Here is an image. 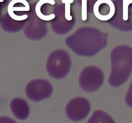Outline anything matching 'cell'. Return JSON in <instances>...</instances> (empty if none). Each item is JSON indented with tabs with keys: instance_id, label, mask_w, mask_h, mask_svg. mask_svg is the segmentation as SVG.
<instances>
[{
	"instance_id": "7a4b0ae2",
	"label": "cell",
	"mask_w": 132,
	"mask_h": 123,
	"mask_svg": "<svg viewBox=\"0 0 132 123\" xmlns=\"http://www.w3.org/2000/svg\"><path fill=\"white\" fill-rule=\"evenodd\" d=\"M111 73L108 83L117 87L125 83L132 73V48L119 46L111 53Z\"/></svg>"
},
{
	"instance_id": "5bb4252c",
	"label": "cell",
	"mask_w": 132,
	"mask_h": 123,
	"mask_svg": "<svg viewBox=\"0 0 132 123\" xmlns=\"http://www.w3.org/2000/svg\"><path fill=\"white\" fill-rule=\"evenodd\" d=\"M7 1L8 0H0V15H1V12L7 5ZM0 18H1V15H0Z\"/></svg>"
},
{
	"instance_id": "5b68a950",
	"label": "cell",
	"mask_w": 132,
	"mask_h": 123,
	"mask_svg": "<svg viewBox=\"0 0 132 123\" xmlns=\"http://www.w3.org/2000/svg\"><path fill=\"white\" fill-rule=\"evenodd\" d=\"M103 82L104 74L99 67H86L80 73L79 84L81 89L88 93H92L99 90Z\"/></svg>"
},
{
	"instance_id": "52a82bcc",
	"label": "cell",
	"mask_w": 132,
	"mask_h": 123,
	"mask_svg": "<svg viewBox=\"0 0 132 123\" xmlns=\"http://www.w3.org/2000/svg\"><path fill=\"white\" fill-rule=\"evenodd\" d=\"M25 93L28 99L34 102H38L52 96V86L45 79H34L27 85Z\"/></svg>"
},
{
	"instance_id": "8992f818",
	"label": "cell",
	"mask_w": 132,
	"mask_h": 123,
	"mask_svg": "<svg viewBox=\"0 0 132 123\" xmlns=\"http://www.w3.org/2000/svg\"><path fill=\"white\" fill-rule=\"evenodd\" d=\"M108 23L122 32L132 31V0H122L121 8H116L114 15Z\"/></svg>"
},
{
	"instance_id": "6da1fadb",
	"label": "cell",
	"mask_w": 132,
	"mask_h": 123,
	"mask_svg": "<svg viewBox=\"0 0 132 123\" xmlns=\"http://www.w3.org/2000/svg\"><path fill=\"white\" fill-rule=\"evenodd\" d=\"M65 42L75 53L81 56H92L106 47L108 37L96 28L84 27L67 37Z\"/></svg>"
},
{
	"instance_id": "ba28073f",
	"label": "cell",
	"mask_w": 132,
	"mask_h": 123,
	"mask_svg": "<svg viewBox=\"0 0 132 123\" xmlns=\"http://www.w3.org/2000/svg\"><path fill=\"white\" fill-rule=\"evenodd\" d=\"M23 32L29 39L34 40L41 39L45 37L48 32L46 22L38 17L35 11L33 13L30 12Z\"/></svg>"
},
{
	"instance_id": "4fadbf2b",
	"label": "cell",
	"mask_w": 132,
	"mask_h": 123,
	"mask_svg": "<svg viewBox=\"0 0 132 123\" xmlns=\"http://www.w3.org/2000/svg\"><path fill=\"white\" fill-rule=\"evenodd\" d=\"M125 102L128 106L132 108V82L125 96Z\"/></svg>"
},
{
	"instance_id": "9c48e42d",
	"label": "cell",
	"mask_w": 132,
	"mask_h": 123,
	"mask_svg": "<svg viewBox=\"0 0 132 123\" xmlns=\"http://www.w3.org/2000/svg\"><path fill=\"white\" fill-rule=\"evenodd\" d=\"M29 14L21 15L7 9V12L0 18V25L2 29L6 32H18L25 26Z\"/></svg>"
},
{
	"instance_id": "8fae6325",
	"label": "cell",
	"mask_w": 132,
	"mask_h": 123,
	"mask_svg": "<svg viewBox=\"0 0 132 123\" xmlns=\"http://www.w3.org/2000/svg\"><path fill=\"white\" fill-rule=\"evenodd\" d=\"M93 12L99 20L108 22L116 13V6L112 0H97L93 7Z\"/></svg>"
},
{
	"instance_id": "30bf717a",
	"label": "cell",
	"mask_w": 132,
	"mask_h": 123,
	"mask_svg": "<svg viewBox=\"0 0 132 123\" xmlns=\"http://www.w3.org/2000/svg\"><path fill=\"white\" fill-rule=\"evenodd\" d=\"M90 110V102L83 97L71 100L66 106V115L73 121H80L87 117Z\"/></svg>"
},
{
	"instance_id": "7c38bea8",
	"label": "cell",
	"mask_w": 132,
	"mask_h": 123,
	"mask_svg": "<svg viewBox=\"0 0 132 123\" xmlns=\"http://www.w3.org/2000/svg\"><path fill=\"white\" fill-rule=\"evenodd\" d=\"M10 109L14 116L19 120H25L29 115L28 105L21 98H15L11 101Z\"/></svg>"
},
{
	"instance_id": "3957f363",
	"label": "cell",
	"mask_w": 132,
	"mask_h": 123,
	"mask_svg": "<svg viewBox=\"0 0 132 123\" xmlns=\"http://www.w3.org/2000/svg\"><path fill=\"white\" fill-rule=\"evenodd\" d=\"M46 67L48 73L52 78L62 79L69 73L72 67V60L65 51L56 50L49 55Z\"/></svg>"
},
{
	"instance_id": "277c9868",
	"label": "cell",
	"mask_w": 132,
	"mask_h": 123,
	"mask_svg": "<svg viewBox=\"0 0 132 123\" xmlns=\"http://www.w3.org/2000/svg\"><path fill=\"white\" fill-rule=\"evenodd\" d=\"M73 2V0H62L64 8L55 10V18L50 22L53 31L57 34H65L73 28L75 17L71 9V4Z\"/></svg>"
}]
</instances>
